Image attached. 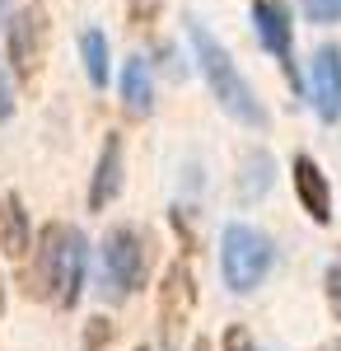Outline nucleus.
<instances>
[{
    "label": "nucleus",
    "mask_w": 341,
    "mask_h": 351,
    "mask_svg": "<svg viewBox=\"0 0 341 351\" xmlns=\"http://www.w3.org/2000/svg\"><path fill=\"white\" fill-rule=\"evenodd\" d=\"M38 258L28 267V295L52 304V309H75L84 295V276H89V239L75 225L52 220L38 230Z\"/></svg>",
    "instance_id": "nucleus-1"
},
{
    "label": "nucleus",
    "mask_w": 341,
    "mask_h": 351,
    "mask_svg": "<svg viewBox=\"0 0 341 351\" xmlns=\"http://www.w3.org/2000/svg\"><path fill=\"white\" fill-rule=\"evenodd\" d=\"M187 38H192V56H197V66H201V75H206L215 104L229 112L238 127L262 132L266 127V108H262V99L253 94V84L243 80V71L234 66V56L225 52V43H220L206 24H197V19H187Z\"/></svg>",
    "instance_id": "nucleus-2"
},
{
    "label": "nucleus",
    "mask_w": 341,
    "mask_h": 351,
    "mask_svg": "<svg viewBox=\"0 0 341 351\" xmlns=\"http://www.w3.org/2000/svg\"><path fill=\"white\" fill-rule=\"evenodd\" d=\"M155 267V239L140 225H112L103 234V300H131Z\"/></svg>",
    "instance_id": "nucleus-3"
},
{
    "label": "nucleus",
    "mask_w": 341,
    "mask_h": 351,
    "mask_svg": "<svg viewBox=\"0 0 341 351\" xmlns=\"http://www.w3.org/2000/svg\"><path fill=\"white\" fill-rule=\"evenodd\" d=\"M271 263H276V248L262 230H253L243 220L225 225V234H220V276L234 295L257 291L266 281V271H271Z\"/></svg>",
    "instance_id": "nucleus-4"
},
{
    "label": "nucleus",
    "mask_w": 341,
    "mask_h": 351,
    "mask_svg": "<svg viewBox=\"0 0 341 351\" xmlns=\"http://www.w3.org/2000/svg\"><path fill=\"white\" fill-rule=\"evenodd\" d=\"M192 314H197V276L187 267V258H178L159 281V342H164V351H183Z\"/></svg>",
    "instance_id": "nucleus-5"
},
{
    "label": "nucleus",
    "mask_w": 341,
    "mask_h": 351,
    "mask_svg": "<svg viewBox=\"0 0 341 351\" xmlns=\"http://www.w3.org/2000/svg\"><path fill=\"white\" fill-rule=\"evenodd\" d=\"M253 33L262 43V52H271L286 66V80L299 89V66H294V24H290L286 0H257L253 5Z\"/></svg>",
    "instance_id": "nucleus-6"
},
{
    "label": "nucleus",
    "mask_w": 341,
    "mask_h": 351,
    "mask_svg": "<svg viewBox=\"0 0 341 351\" xmlns=\"http://www.w3.org/2000/svg\"><path fill=\"white\" fill-rule=\"evenodd\" d=\"M38 56H42V19L33 10L10 14V24H5V61H10L19 84L38 80Z\"/></svg>",
    "instance_id": "nucleus-7"
},
{
    "label": "nucleus",
    "mask_w": 341,
    "mask_h": 351,
    "mask_svg": "<svg viewBox=\"0 0 341 351\" xmlns=\"http://www.w3.org/2000/svg\"><path fill=\"white\" fill-rule=\"evenodd\" d=\"M122 183H127V141H122V132H108L94 178H89V211H108L122 197Z\"/></svg>",
    "instance_id": "nucleus-8"
},
{
    "label": "nucleus",
    "mask_w": 341,
    "mask_h": 351,
    "mask_svg": "<svg viewBox=\"0 0 341 351\" xmlns=\"http://www.w3.org/2000/svg\"><path fill=\"white\" fill-rule=\"evenodd\" d=\"M309 94H314V112L332 127L341 122V47L323 43L309 61Z\"/></svg>",
    "instance_id": "nucleus-9"
},
{
    "label": "nucleus",
    "mask_w": 341,
    "mask_h": 351,
    "mask_svg": "<svg viewBox=\"0 0 341 351\" xmlns=\"http://www.w3.org/2000/svg\"><path fill=\"white\" fill-rule=\"evenodd\" d=\"M290 178H294L299 211L314 220V225H332V183H327L323 164H318L314 155H294V160H290Z\"/></svg>",
    "instance_id": "nucleus-10"
},
{
    "label": "nucleus",
    "mask_w": 341,
    "mask_h": 351,
    "mask_svg": "<svg viewBox=\"0 0 341 351\" xmlns=\"http://www.w3.org/2000/svg\"><path fill=\"white\" fill-rule=\"evenodd\" d=\"M117 89H122V104L131 117H150L155 112V71L145 56H127L122 71H117Z\"/></svg>",
    "instance_id": "nucleus-11"
},
{
    "label": "nucleus",
    "mask_w": 341,
    "mask_h": 351,
    "mask_svg": "<svg viewBox=\"0 0 341 351\" xmlns=\"http://www.w3.org/2000/svg\"><path fill=\"white\" fill-rule=\"evenodd\" d=\"M271 183H276V160L266 150H248L243 164H238V197L243 202H257V197L271 192Z\"/></svg>",
    "instance_id": "nucleus-12"
},
{
    "label": "nucleus",
    "mask_w": 341,
    "mask_h": 351,
    "mask_svg": "<svg viewBox=\"0 0 341 351\" xmlns=\"http://www.w3.org/2000/svg\"><path fill=\"white\" fill-rule=\"evenodd\" d=\"M0 220H5V234H0V248L10 253V258H24L28 248H33V230H28V211L19 197H5V211H0Z\"/></svg>",
    "instance_id": "nucleus-13"
},
{
    "label": "nucleus",
    "mask_w": 341,
    "mask_h": 351,
    "mask_svg": "<svg viewBox=\"0 0 341 351\" xmlns=\"http://www.w3.org/2000/svg\"><path fill=\"white\" fill-rule=\"evenodd\" d=\"M79 56H84V75H89V84L103 89L108 75H112V66H108V38L99 33V28H84V33H79Z\"/></svg>",
    "instance_id": "nucleus-14"
},
{
    "label": "nucleus",
    "mask_w": 341,
    "mask_h": 351,
    "mask_svg": "<svg viewBox=\"0 0 341 351\" xmlns=\"http://www.w3.org/2000/svg\"><path fill=\"white\" fill-rule=\"evenodd\" d=\"M159 14H164V0H127V19H131L136 33L155 28V24H159Z\"/></svg>",
    "instance_id": "nucleus-15"
},
{
    "label": "nucleus",
    "mask_w": 341,
    "mask_h": 351,
    "mask_svg": "<svg viewBox=\"0 0 341 351\" xmlns=\"http://www.w3.org/2000/svg\"><path fill=\"white\" fill-rule=\"evenodd\" d=\"M112 337H117V328L108 324L103 314L84 324V351H108V347H112Z\"/></svg>",
    "instance_id": "nucleus-16"
},
{
    "label": "nucleus",
    "mask_w": 341,
    "mask_h": 351,
    "mask_svg": "<svg viewBox=\"0 0 341 351\" xmlns=\"http://www.w3.org/2000/svg\"><path fill=\"white\" fill-rule=\"evenodd\" d=\"M309 24H341V0H304Z\"/></svg>",
    "instance_id": "nucleus-17"
},
{
    "label": "nucleus",
    "mask_w": 341,
    "mask_h": 351,
    "mask_svg": "<svg viewBox=\"0 0 341 351\" xmlns=\"http://www.w3.org/2000/svg\"><path fill=\"white\" fill-rule=\"evenodd\" d=\"M323 291H327V309L337 314V324H341V258L323 271Z\"/></svg>",
    "instance_id": "nucleus-18"
},
{
    "label": "nucleus",
    "mask_w": 341,
    "mask_h": 351,
    "mask_svg": "<svg viewBox=\"0 0 341 351\" xmlns=\"http://www.w3.org/2000/svg\"><path fill=\"white\" fill-rule=\"evenodd\" d=\"M220 347L225 351H262L257 347V342H253V332H248V328H225V337H220Z\"/></svg>",
    "instance_id": "nucleus-19"
},
{
    "label": "nucleus",
    "mask_w": 341,
    "mask_h": 351,
    "mask_svg": "<svg viewBox=\"0 0 341 351\" xmlns=\"http://www.w3.org/2000/svg\"><path fill=\"white\" fill-rule=\"evenodd\" d=\"M173 230H178V239L187 243V253H197V230L187 225V211H183V206H173Z\"/></svg>",
    "instance_id": "nucleus-20"
},
{
    "label": "nucleus",
    "mask_w": 341,
    "mask_h": 351,
    "mask_svg": "<svg viewBox=\"0 0 341 351\" xmlns=\"http://www.w3.org/2000/svg\"><path fill=\"white\" fill-rule=\"evenodd\" d=\"M14 117V89L5 80V71H0V122H10Z\"/></svg>",
    "instance_id": "nucleus-21"
},
{
    "label": "nucleus",
    "mask_w": 341,
    "mask_h": 351,
    "mask_svg": "<svg viewBox=\"0 0 341 351\" xmlns=\"http://www.w3.org/2000/svg\"><path fill=\"white\" fill-rule=\"evenodd\" d=\"M323 351H341V342H327V347H323Z\"/></svg>",
    "instance_id": "nucleus-22"
},
{
    "label": "nucleus",
    "mask_w": 341,
    "mask_h": 351,
    "mask_svg": "<svg viewBox=\"0 0 341 351\" xmlns=\"http://www.w3.org/2000/svg\"><path fill=\"white\" fill-rule=\"evenodd\" d=\"M0 309H5V281H0Z\"/></svg>",
    "instance_id": "nucleus-23"
},
{
    "label": "nucleus",
    "mask_w": 341,
    "mask_h": 351,
    "mask_svg": "<svg viewBox=\"0 0 341 351\" xmlns=\"http://www.w3.org/2000/svg\"><path fill=\"white\" fill-rule=\"evenodd\" d=\"M136 351H150V347H136Z\"/></svg>",
    "instance_id": "nucleus-24"
},
{
    "label": "nucleus",
    "mask_w": 341,
    "mask_h": 351,
    "mask_svg": "<svg viewBox=\"0 0 341 351\" xmlns=\"http://www.w3.org/2000/svg\"><path fill=\"white\" fill-rule=\"evenodd\" d=\"M0 5H5V0H0Z\"/></svg>",
    "instance_id": "nucleus-25"
},
{
    "label": "nucleus",
    "mask_w": 341,
    "mask_h": 351,
    "mask_svg": "<svg viewBox=\"0 0 341 351\" xmlns=\"http://www.w3.org/2000/svg\"><path fill=\"white\" fill-rule=\"evenodd\" d=\"M0 211H5V206H0Z\"/></svg>",
    "instance_id": "nucleus-26"
}]
</instances>
